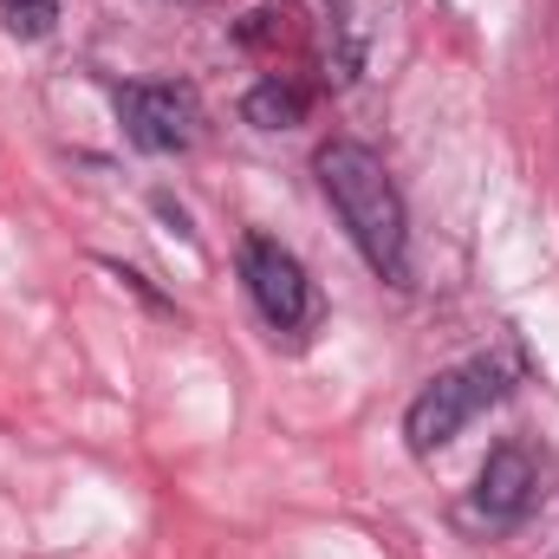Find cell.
Wrapping results in <instances>:
<instances>
[{
    "mask_svg": "<svg viewBox=\"0 0 559 559\" xmlns=\"http://www.w3.org/2000/svg\"><path fill=\"white\" fill-rule=\"evenodd\" d=\"M501 397H508V365H501V358L449 365V371H436L417 397H411V411H404V436H411L417 455H436V449H449L468 423L481 417L488 404H501Z\"/></svg>",
    "mask_w": 559,
    "mask_h": 559,
    "instance_id": "obj_2",
    "label": "cell"
},
{
    "mask_svg": "<svg viewBox=\"0 0 559 559\" xmlns=\"http://www.w3.org/2000/svg\"><path fill=\"white\" fill-rule=\"evenodd\" d=\"M241 280H248L254 312L286 338H299L319 319V293H312V280L299 267V254L280 248L274 235H241Z\"/></svg>",
    "mask_w": 559,
    "mask_h": 559,
    "instance_id": "obj_3",
    "label": "cell"
},
{
    "mask_svg": "<svg viewBox=\"0 0 559 559\" xmlns=\"http://www.w3.org/2000/svg\"><path fill=\"white\" fill-rule=\"evenodd\" d=\"M534 495H540L534 455H527L521 442L488 449V462H481V475H475V514H481L488 527H514V521L534 508Z\"/></svg>",
    "mask_w": 559,
    "mask_h": 559,
    "instance_id": "obj_5",
    "label": "cell"
},
{
    "mask_svg": "<svg viewBox=\"0 0 559 559\" xmlns=\"http://www.w3.org/2000/svg\"><path fill=\"white\" fill-rule=\"evenodd\" d=\"M0 26L13 39H46L59 26V0H0Z\"/></svg>",
    "mask_w": 559,
    "mask_h": 559,
    "instance_id": "obj_7",
    "label": "cell"
},
{
    "mask_svg": "<svg viewBox=\"0 0 559 559\" xmlns=\"http://www.w3.org/2000/svg\"><path fill=\"white\" fill-rule=\"evenodd\" d=\"M312 169H319V189L338 209L345 235L371 261V274L404 286L411 280V215H404V195H397L384 156L358 138H332V143H319Z\"/></svg>",
    "mask_w": 559,
    "mask_h": 559,
    "instance_id": "obj_1",
    "label": "cell"
},
{
    "mask_svg": "<svg viewBox=\"0 0 559 559\" xmlns=\"http://www.w3.org/2000/svg\"><path fill=\"white\" fill-rule=\"evenodd\" d=\"M118 118H124V138L150 150V156H176L189 150L202 131V105L189 85H118Z\"/></svg>",
    "mask_w": 559,
    "mask_h": 559,
    "instance_id": "obj_4",
    "label": "cell"
},
{
    "mask_svg": "<svg viewBox=\"0 0 559 559\" xmlns=\"http://www.w3.org/2000/svg\"><path fill=\"white\" fill-rule=\"evenodd\" d=\"M306 111H312V92H306L299 79H286V72L261 79V85L241 98V118H248L254 131H293V124H306Z\"/></svg>",
    "mask_w": 559,
    "mask_h": 559,
    "instance_id": "obj_6",
    "label": "cell"
}]
</instances>
